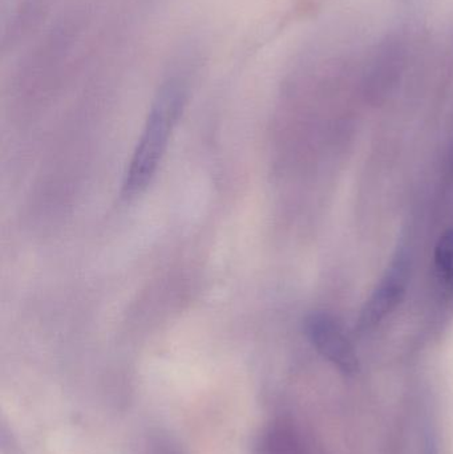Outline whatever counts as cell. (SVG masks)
Wrapping results in <instances>:
<instances>
[{
	"label": "cell",
	"mask_w": 453,
	"mask_h": 454,
	"mask_svg": "<svg viewBox=\"0 0 453 454\" xmlns=\"http://www.w3.org/2000/svg\"><path fill=\"white\" fill-rule=\"evenodd\" d=\"M185 98L186 90L183 80L170 79L160 90L125 173L122 194L127 199L145 192L156 176L170 136L183 112Z\"/></svg>",
	"instance_id": "cell-1"
},
{
	"label": "cell",
	"mask_w": 453,
	"mask_h": 454,
	"mask_svg": "<svg viewBox=\"0 0 453 454\" xmlns=\"http://www.w3.org/2000/svg\"><path fill=\"white\" fill-rule=\"evenodd\" d=\"M305 333L314 348L345 373L358 370V357L348 333L334 317L313 312L305 320Z\"/></svg>",
	"instance_id": "cell-2"
},
{
	"label": "cell",
	"mask_w": 453,
	"mask_h": 454,
	"mask_svg": "<svg viewBox=\"0 0 453 454\" xmlns=\"http://www.w3.org/2000/svg\"><path fill=\"white\" fill-rule=\"evenodd\" d=\"M410 279L409 256L399 254L388 267L362 309L359 317L361 330H372L383 322L406 295Z\"/></svg>",
	"instance_id": "cell-3"
},
{
	"label": "cell",
	"mask_w": 453,
	"mask_h": 454,
	"mask_svg": "<svg viewBox=\"0 0 453 454\" xmlns=\"http://www.w3.org/2000/svg\"><path fill=\"white\" fill-rule=\"evenodd\" d=\"M433 267L441 288L451 295L453 294V227L447 230L436 243Z\"/></svg>",
	"instance_id": "cell-4"
},
{
	"label": "cell",
	"mask_w": 453,
	"mask_h": 454,
	"mask_svg": "<svg viewBox=\"0 0 453 454\" xmlns=\"http://www.w3.org/2000/svg\"><path fill=\"white\" fill-rule=\"evenodd\" d=\"M258 454H306L300 440L290 429L276 427L269 429L258 444Z\"/></svg>",
	"instance_id": "cell-5"
}]
</instances>
